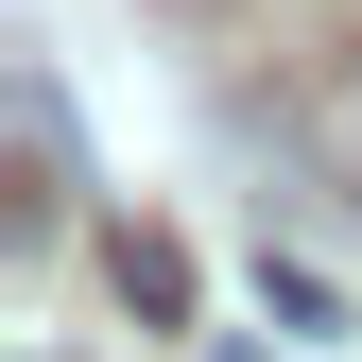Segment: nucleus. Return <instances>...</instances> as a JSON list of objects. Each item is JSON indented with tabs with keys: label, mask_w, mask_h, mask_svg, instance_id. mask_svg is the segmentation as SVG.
<instances>
[{
	"label": "nucleus",
	"mask_w": 362,
	"mask_h": 362,
	"mask_svg": "<svg viewBox=\"0 0 362 362\" xmlns=\"http://www.w3.org/2000/svg\"><path fill=\"white\" fill-rule=\"evenodd\" d=\"M104 276H121V293H139V310H156V328H173V310H190V259H173V242H156V224H121V242H104Z\"/></svg>",
	"instance_id": "f257e3e1"
}]
</instances>
